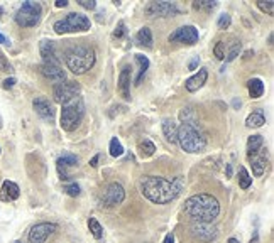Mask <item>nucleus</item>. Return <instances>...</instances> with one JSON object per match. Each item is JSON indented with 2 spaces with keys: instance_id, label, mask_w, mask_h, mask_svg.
<instances>
[{
  "instance_id": "f257e3e1",
  "label": "nucleus",
  "mask_w": 274,
  "mask_h": 243,
  "mask_svg": "<svg viewBox=\"0 0 274 243\" xmlns=\"http://www.w3.org/2000/svg\"><path fill=\"white\" fill-rule=\"evenodd\" d=\"M185 177L176 176L175 179H166L161 176H142L139 181L142 196L154 204H168L175 201L185 189Z\"/></svg>"
},
{
  "instance_id": "f03ea898",
  "label": "nucleus",
  "mask_w": 274,
  "mask_h": 243,
  "mask_svg": "<svg viewBox=\"0 0 274 243\" xmlns=\"http://www.w3.org/2000/svg\"><path fill=\"white\" fill-rule=\"evenodd\" d=\"M183 211L193 221L200 223H213L215 218L220 214V203L212 194L202 193L188 198L183 206Z\"/></svg>"
},
{
  "instance_id": "7ed1b4c3",
  "label": "nucleus",
  "mask_w": 274,
  "mask_h": 243,
  "mask_svg": "<svg viewBox=\"0 0 274 243\" xmlns=\"http://www.w3.org/2000/svg\"><path fill=\"white\" fill-rule=\"evenodd\" d=\"M96 54L90 46H71L64 51V63L73 74H85L95 66Z\"/></svg>"
},
{
  "instance_id": "20e7f679",
  "label": "nucleus",
  "mask_w": 274,
  "mask_h": 243,
  "mask_svg": "<svg viewBox=\"0 0 274 243\" xmlns=\"http://www.w3.org/2000/svg\"><path fill=\"white\" fill-rule=\"evenodd\" d=\"M176 142H178L180 147L188 154L203 152L207 147V139H205V135L202 133L198 123H181L178 127Z\"/></svg>"
},
{
  "instance_id": "39448f33",
  "label": "nucleus",
  "mask_w": 274,
  "mask_h": 243,
  "mask_svg": "<svg viewBox=\"0 0 274 243\" xmlns=\"http://www.w3.org/2000/svg\"><path fill=\"white\" fill-rule=\"evenodd\" d=\"M85 115V105L80 96L69 100L68 103L61 105V120L60 125L64 132H74L80 127Z\"/></svg>"
},
{
  "instance_id": "423d86ee",
  "label": "nucleus",
  "mask_w": 274,
  "mask_h": 243,
  "mask_svg": "<svg viewBox=\"0 0 274 243\" xmlns=\"http://www.w3.org/2000/svg\"><path fill=\"white\" fill-rule=\"evenodd\" d=\"M55 32L56 34H69V32H85L90 29V19L87 15L71 12L66 17L55 22Z\"/></svg>"
},
{
  "instance_id": "0eeeda50",
  "label": "nucleus",
  "mask_w": 274,
  "mask_h": 243,
  "mask_svg": "<svg viewBox=\"0 0 274 243\" xmlns=\"http://www.w3.org/2000/svg\"><path fill=\"white\" fill-rule=\"evenodd\" d=\"M42 17V7L39 2H32L28 0L19 7V10L15 12V22L20 27H34L39 24V20Z\"/></svg>"
},
{
  "instance_id": "6e6552de",
  "label": "nucleus",
  "mask_w": 274,
  "mask_h": 243,
  "mask_svg": "<svg viewBox=\"0 0 274 243\" xmlns=\"http://www.w3.org/2000/svg\"><path fill=\"white\" fill-rule=\"evenodd\" d=\"M78 95H80V83H77V81H69V79H64L63 83L55 85V90H53L55 101L60 105L68 103L69 100L77 98Z\"/></svg>"
},
{
  "instance_id": "1a4fd4ad",
  "label": "nucleus",
  "mask_w": 274,
  "mask_h": 243,
  "mask_svg": "<svg viewBox=\"0 0 274 243\" xmlns=\"http://www.w3.org/2000/svg\"><path fill=\"white\" fill-rule=\"evenodd\" d=\"M123 199H126V189H123V186L119 184V182H110L105 187L104 194H102L100 203L105 208H115L123 203Z\"/></svg>"
},
{
  "instance_id": "9d476101",
  "label": "nucleus",
  "mask_w": 274,
  "mask_h": 243,
  "mask_svg": "<svg viewBox=\"0 0 274 243\" xmlns=\"http://www.w3.org/2000/svg\"><path fill=\"white\" fill-rule=\"evenodd\" d=\"M147 17H173L180 14V7L175 2H149L144 7Z\"/></svg>"
},
{
  "instance_id": "9b49d317",
  "label": "nucleus",
  "mask_w": 274,
  "mask_h": 243,
  "mask_svg": "<svg viewBox=\"0 0 274 243\" xmlns=\"http://www.w3.org/2000/svg\"><path fill=\"white\" fill-rule=\"evenodd\" d=\"M169 42H181V44H196L198 39H200V34H198V29L195 25H183L178 27L175 32L169 34Z\"/></svg>"
},
{
  "instance_id": "f8f14e48",
  "label": "nucleus",
  "mask_w": 274,
  "mask_h": 243,
  "mask_svg": "<svg viewBox=\"0 0 274 243\" xmlns=\"http://www.w3.org/2000/svg\"><path fill=\"white\" fill-rule=\"evenodd\" d=\"M58 230V225L56 223H47V221H42V223H37L31 228L28 238L29 243H46L47 238L55 233Z\"/></svg>"
},
{
  "instance_id": "ddd939ff",
  "label": "nucleus",
  "mask_w": 274,
  "mask_h": 243,
  "mask_svg": "<svg viewBox=\"0 0 274 243\" xmlns=\"http://www.w3.org/2000/svg\"><path fill=\"white\" fill-rule=\"evenodd\" d=\"M191 235L195 236L198 241L210 243L218 236V230L213 223H200V221H193Z\"/></svg>"
},
{
  "instance_id": "4468645a",
  "label": "nucleus",
  "mask_w": 274,
  "mask_h": 243,
  "mask_svg": "<svg viewBox=\"0 0 274 243\" xmlns=\"http://www.w3.org/2000/svg\"><path fill=\"white\" fill-rule=\"evenodd\" d=\"M39 51H41L42 64H61V56L55 41H41Z\"/></svg>"
},
{
  "instance_id": "2eb2a0df",
  "label": "nucleus",
  "mask_w": 274,
  "mask_h": 243,
  "mask_svg": "<svg viewBox=\"0 0 274 243\" xmlns=\"http://www.w3.org/2000/svg\"><path fill=\"white\" fill-rule=\"evenodd\" d=\"M32 106H34L36 113L42 118V120H47V122L55 120V110H53V105L49 103V100L44 98V96H36V98L32 100Z\"/></svg>"
},
{
  "instance_id": "dca6fc26",
  "label": "nucleus",
  "mask_w": 274,
  "mask_h": 243,
  "mask_svg": "<svg viewBox=\"0 0 274 243\" xmlns=\"http://www.w3.org/2000/svg\"><path fill=\"white\" fill-rule=\"evenodd\" d=\"M41 73L46 79L53 83H63L66 79V71L63 69L61 64H41Z\"/></svg>"
},
{
  "instance_id": "f3484780",
  "label": "nucleus",
  "mask_w": 274,
  "mask_h": 243,
  "mask_svg": "<svg viewBox=\"0 0 274 243\" xmlns=\"http://www.w3.org/2000/svg\"><path fill=\"white\" fill-rule=\"evenodd\" d=\"M77 166H78V157L74 154H63L61 157H58L56 160V169L60 172L63 181L69 179V174H68L69 167H77Z\"/></svg>"
},
{
  "instance_id": "a211bd4d",
  "label": "nucleus",
  "mask_w": 274,
  "mask_h": 243,
  "mask_svg": "<svg viewBox=\"0 0 274 243\" xmlns=\"http://www.w3.org/2000/svg\"><path fill=\"white\" fill-rule=\"evenodd\" d=\"M19 196H20L19 186L12 181H4L2 187H0V199L5 203H10V201H15Z\"/></svg>"
},
{
  "instance_id": "6ab92c4d",
  "label": "nucleus",
  "mask_w": 274,
  "mask_h": 243,
  "mask_svg": "<svg viewBox=\"0 0 274 243\" xmlns=\"http://www.w3.org/2000/svg\"><path fill=\"white\" fill-rule=\"evenodd\" d=\"M207 79H208V71L205 68H202V69H198V73H195L193 74L191 78H188L186 79V83H185V86H186V90L188 91H198L202 88L203 85L207 83Z\"/></svg>"
},
{
  "instance_id": "aec40b11",
  "label": "nucleus",
  "mask_w": 274,
  "mask_h": 243,
  "mask_svg": "<svg viewBox=\"0 0 274 243\" xmlns=\"http://www.w3.org/2000/svg\"><path fill=\"white\" fill-rule=\"evenodd\" d=\"M119 91L126 100H131V68L123 66L119 74Z\"/></svg>"
},
{
  "instance_id": "412c9836",
  "label": "nucleus",
  "mask_w": 274,
  "mask_h": 243,
  "mask_svg": "<svg viewBox=\"0 0 274 243\" xmlns=\"http://www.w3.org/2000/svg\"><path fill=\"white\" fill-rule=\"evenodd\" d=\"M251 159V166H252V172H254L256 177H261L262 174H264L266 171V166H267V159L264 154H256L252 155Z\"/></svg>"
},
{
  "instance_id": "4be33fe9",
  "label": "nucleus",
  "mask_w": 274,
  "mask_h": 243,
  "mask_svg": "<svg viewBox=\"0 0 274 243\" xmlns=\"http://www.w3.org/2000/svg\"><path fill=\"white\" fill-rule=\"evenodd\" d=\"M163 133L168 142L176 144V135H178V125L175 123L173 118H164L163 120Z\"/></svg>"
},
{
  "instance_id": "5701e85b",
  "label": "nucleus",
  "mask_w": 274,
  "mask_h": 243,
  "mask_svg": "<svg viewBox=\"0 0 274 243\" xmlns=\"http://www.w3.org/2000/svg\"><path fill=\"white\" fill-rule=\"evenodd\" d=\"M262 145H264L262 135H251L249 140H247V157H252V155L259 154Z\"/></svg>"
},
{
  "instance_id": "b1692460",
  "label": "nucleus",
  "mask_w": 274,
  "mask_h": 243,
  "mask_svg": "<svg viewBox=\"0 0 274 243\" xmlns=\"http://www.w3.org/2000/svg\"><path fill=\"white\" fill-rule=\"evenodd\" d=\"M247 90H249L251 98H261L264 95V83L259 78H252L247 81Z\"/></svg>"
},
{
  "instance_id": "393cba45",
  "label": "nucleus",
  "mask_w": 274,
  "mask_h": 243,
  "mask_svg": "<svg viewBox=\"0 0 274 243\" xmlns=\"http://www.w3.org/2000/svg\"><path fill=\"white\" fill-rule=\"evenodd\" d=\"M266 123V117L264 113H262V110H256L252 112L249 117L245 118V125L249 128H259Z\"/></svg>"
},
{
  "instance_id": "a878e982",
  "label": "nucleus",
  "mask_w": 274,
  "mask_h": 243,
  "mask_svg": "<svg viewBox=\"0 0 274 243\" xmlns=\"http://www.w3.org/2000/svg\"><path fill=\"white\" fill-rule=\"evenodd\" d=\"M136 41L137 44H141L144 47H153V32L149 27H142L139 29V32L136 34Z\"/></svg>"
},
{
  "instance_id": "bb28decb",
  "label": "nucleus",
  "mask_w": 274,
  "mask_h": 243,
  "mask_svg": "<svg viewBox=\"0 0 274 243\" xmlns=\"http://www.w3.org/2000/svg\"><path fill=\"white\" fill-rule=\"evenodd\" d=\"M136 61L139 63V74L136 78V85H141L144 74H146L149 69V59L144 56V54H136Z\"/></svg>"
},
{
  "instance_id": "cd10ccee",
  "label": "nucleus",
  "mask_w": 274,
  "mask_h": 243,
  "mask_svg": "<svg viewBox=\"0 0 274 243\" xmlns=\"http://www.w3.org/2000/svg\"><path fill=\"white\" fill-rule=\"evenodd\" d=\"M88 228L93 235V238L96 240H102L104 238V226L100 225V221L96 218H88Z\"/></svg>"
},
{
  "instance_id": "c85d7f7f",
  "label": "nucleus",
  "mask_w": 274,
  "mask_h": 243,
  "mask_svg": "<svg viewBox=\"0 0 274 243\" xmlns=\"http://www.w3.org/2000/svg\"><path fill=\"white\" fill-rule=\"evenodd\" d=\"M139 152H141L142 157H151V155L156 152V145L149 139H144L139 142Z\"/></svg>"
},
{
  "instance_id": "c756f323",
  "label": "nucleus",
  "mask_w": 274,
  "mask_h": 243,
  "mask_svg": "<svg viewBox=\"0 0 274 243\" xmlns=\"http://www.w3.org/2000/svg\"><path fill=\"white\" fill-rule=\"evenodd\" d=\"M252 184V177L249 176L245 167H239V186L240 189H249Z\"/></svg>"
},
{
  "instance_id": "7c9ffc66",
  "label": "nucleus",
  "mask_w": 274,
  "mask_h": 243,
  "mask_svg": "<svg viewBox=\"0 0 274 243\" xmlns=\"http://www.w3.org/2000/svg\"><path fill=\"white\" fill-rule=\"evenodd\" d=\"M180 120L183 123H196V115H195V112H193V108L190 106L183 108L180 112Z\"/></svg>"
},
{
  "instance_id": "2f4dec72",
  "label": "nucleus",
  "mask_w": 274,
  "mask_h": 243,
  "mask_svg": "<svg viewBox=\"0 0 274 243\" xmlns=\"http://www.w3.org/2000/svg\"><path fill=\"white\" fill-rule=\"evenodd\" d=\"M109 150H110V155L112 157H120V155L123 154V147L120 144V140L114 137L110 140V145H109Z\"/></svg>"
},
{
  "instance_id": "473e14b6",
  "label": "nucleus",
  "mask_w": 274,
  "mask_h": 243,
  "mask_svg": "<svg viewBox=\"0 0 274 243\" xmlns=\"http://www.w3.org/2000/svg\"><path fill=\"white\" fill-rule=\"evenodd\" d=\"M217 2H210V0H198V2H193V9L196 10H207V12H210L215 7H217Z\"/></svg>"
},
{
  "instance_id": "72a5a7b5",
  "label": "nucleus",
  "mask_w": 274,
  "mask_h": 243,
  "mask_svg": "<svg viewBox=\"0 0 274 243\" xmlns=\"http://www.w3.org/2000/svg\"><path fill=\"white\" fill-rule=\"evenodd\" d=\"M240 49H242V44H240V42H234V46L230 47L227 54H225V61L227 63L234 61V59L240 54Z\"/></svg>"
},
{
  "instance_id": "f704fd0d",
  "label": "nucleus",
  "mask_w": 274,
  "mask_h": 243,
  "mask_svg": "<svg viewBox=\"0 0 274 243\" xmlns=\"http://www.w3.org/2000/svg\"><path fill=\"white\" fill-rule=\"evenodd\" d=\"M257 7H259L262 12L267 14V15H272L274 14V2L272 0H267V2H257Z\"/></svg>"
},
{
  "instance_id": "c9c22d12",
  "label": "nucleus",
  "mask_w": 274,
  "mask_h": 243,
  "mask_svg": "<svg viewBox=\"0 0 274 243\" xmlns=\"http://www.w3.org/2000/svg\"><path fill=\"white\" fill-rule=\"evenodd\" d=\"M64 191H66L69 196L77 198V196H80V193H82V187H80L77 182H69V184L64 186Z\"/></svg>"
},
{
  "instance_id": "e433bc0d",
  "label": "nucleus",
  "mask_w": 274,
  "mask_h": 243,
  "mask_svg": "<svg viewBox=\"0 0 274 243\" xmlns=\"http://www.w3.org/2000/svg\"><path fill=\"white\" fill-rule=\"evenodd\" d=\"M0 71H5V73H12V64L9 63V59L4 56V52L0 51Z\"/></svg>"
},
{
  "instance_id": "4c0bfd02",
  "label": "nucleus",
  "mask_w": 274,
  "mask_h": 243,
  "mask_svg": "<svg viewBox=\"0 0 274 243\" xmlns=\"http://www.w3.org/2000/svg\"><path fill=\"white\" fill-rule=\"evenodd\" d=\"M213 54L217 56V59H220V61L225 59V42L223 41H218L217 42V46L213 47Z\"/></svg>"
},
{
  "instance_id": "58836bf2",
  "label": "nucleus",
  "mask_w": 274,
  "mask_h": 243,
  "mask_svg": "<svg viewBox=\"0 0 274 243\" xmlns=\"http://www.w3.org/2000/svg\"><path fill=\"white\" fill-rule=\"evenodd\" d=\"M230 22H232L230 15L229 14H222L218 17V20H217V25H218V29H227V27L230 25Z\"/></svg>"
},
{
  "instance_id": "ea45409f",
  "label": "nucleus",
  "mask_w": 274,
  "mask_h": 243,
  "mask_svg": "<svg viewBox=\"0 0 274 243\" xmlns=\"http://www.w3.org/2000/svg\"><path fill=\"white\" fill-rule=\"evenodd\" d=\"M127 34V29H126V22L123 20H120L119 24H117V27H115V31H114V37L115 39H120V37H123Z\"/></svg>"
},
{
  "instance_id": "a19ab883",
  "label": "nucleus",
  "mask_w": 274,
  "mask_h": 243,
  "mask_svg": "<svg viewBox=\"0 0 274 243\" xmlns=\"http://www.w3.org/2000/svg\"><path fill=\"white\" fill-rule=\"evenodd\" d=\"M78 4L82 5L83 9H87V10H93V9L96 7V2H95V0H80Z\"/></svg>"
},
{
  "instance_id": "79ce46f5",
  "label": "nucleus",
  "mask_w": 274,
  "mask_h": 243,
  "mask_svg": "<svg viewBox=\"0 0 274 243\" xmlns=\"http://www.w3.org/2000/svg\"><path fill=\"white\" fill-rule=\"evenodd\" d=\"M198 64H200V58L195 56V58H193L191 61H190V64H188V69H191V71H195V69L198 68Z\"/></svg>"
},
{
  "instance_id": "37998d69",
  "label": "nucleus",
  "mask_w": 274,
  "mask_h": 243,
  "mask_svg": "<svg viewBox=\"0 0 274 243\" xmlns=\"http://www.w3.org/2000/svg\"><path fill=\"white\" fill-rule=\"evenodd\" d=\"M15 83H17V81H15V78H7V79L4 81V85H2V86H4L5 90H10Z\"/></svg>"
},
{
  "instance_id": "c03bdc74",
  "label": "nucleus",
  "mask_w": 274,
  "mask_h": 243,
  "mask_svg": "<svg viewBox=\"0 0 274 243\" xmlns=\"http://www.w3.org/2000/svg\"><path fill=\"white\" fill-rule=\"evenodd\" d=\"M163 243H175V235L173 233H168L164 236V241Z\"/></svg>"
},
{
  "instance_id": "a18cd8bd",
  "label": "nucleus",
  "mask_w": 274,
  "mask_h": 243,
  "mask_svg": "<svg viewBox=\"0 0 274 243\" xmlns=\"http://www.w3.org/2000/svg\"><path fill=\"white\" fill-rule=\"evenodd\" d=\"M56 7L58 9H61V7H66V5H68V0H56Z\"/></svg>"
},
{
  "instance_id": "49530a36",
  "label": "nucleus",
  "mask_w": 274,
  "mask_h": 243,
  "mask_svg": "<svg viewBox=\"0 0 274 243\" xmlns=\"http://www.w3.org/2000/svg\"><path fill=\"white\" fill-rule=\"evenodd\" d=\"M249 243H261V240H259V233H257V231H254V235H252V238H251Z\"/></svg>"
},
{
  "instance_id": "de8ad7c7",
  "label": "nucleus",
  "mask_w": 274,
  "mask_h": 243,
  "mask_svg": "<svg viewBox=\"0 0 274 243\" xmlns=\"http://www.w3.org/2000/svg\"><path fill=\"white\" fill-rule=\"evenodd\" d=\"M98 159H100V155H98V154H96V155H95V157L90 160V166H91V167H96V166H98V164H96V162H98Z\"/></svg>"
},
{
  "instance_id": "09e8293b",
  "label": "nucleus",
  "mask_w": 274,
  "mask_h": 243,
  "mask_svg": "<svg viewBox=\"0 0 274 243\" xmlns=\"http://www.w3.org/2000/svg\"><path fill=\"white\" fill-rule=\"evenodd\" d=\"M0 44H9V39L4 34H0Z\"/></svg>"
},
{
  "instance_id": "8fccbe9b",
  "label": "nucleus",
  "mask_w": 274,
  "mask_h": 243,
  "mask_svg": "<svg viewBox=\"0 0 274 243\" xmlns=\"http://www.w3.org/2000/svg\"><path fill=\"white\" fill-rule=\"evenodd\" d=\"M232 105H234L235 108H239V106H240V100H237V98H235V100L232 101Z\"/></svg>"
},
{
  "instance_id": "3c124183",
  "label": "nucleus",
  "mask_w": 274,
  "mask_h": 243,
  "mask_svg": "<svg viewBox=\"0 0 274 243\" xmlns=\"http://www.w3.org/2000/svg\"><path fill=\"white\" fill-rule=\"evenodd\" d=\"M229 243H240V241H239V240H235V238H230Z\"/></svg>"
},
{
  "instance_id": "603ef678",
  "label": "nucleus",
  "mask_w": 274,
  "mask_h": 243,
  "mask_svg": "<svg viewBox=\"0 0 274 243\" xmlns=\"http://www.w3.org/2000/svg\"><path fill=\"white\" fill-rule=\"evenodd\" d=\"M2 14H4V9H2V7H0V15H2Z\"/></svg>"
},
{
  "instance_id": "864d4df0",
  "label": "nucleus",
  "mask_w": 274,
  "mask_h": 243,
  "mask_svg": "<svg viewBox=\"0 0 274 243\" xmlns=\"http://www.w3.org/2000/svg\"><path fill=\"white\" fill-rule=\"evenodd\" d=\"M0 128H2V117H0Z\"/></svg>"
},
{
  "instance_id": "5fc2aeb1",
  "label": "nucleus",
  "mask_w": 274,
  "mask_h": 243,
  "mask_svg": "<svg viewBox=\"0 0 274 243\" xmlns=\"http://www.w3.org/2000/svg\"><path fill=\"white\" fill-rule=\"evenodd\" d=\"M14 243H22V241H14Z\"/></svg>"
}]
</instances>
